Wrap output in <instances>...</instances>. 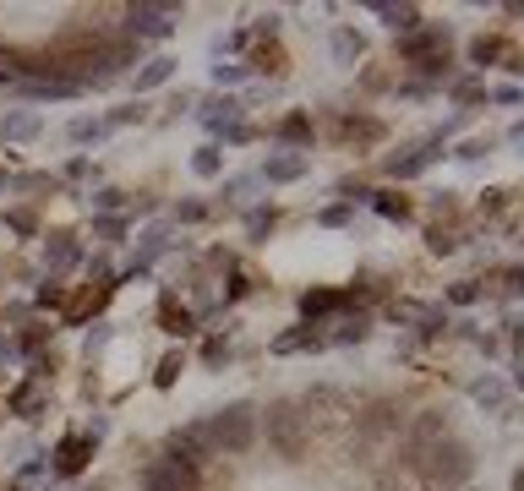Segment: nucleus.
Listing matches in <instances>:
<instances>
[{"label":"nucleus","instance_id":"55","mask_svg":"<svg viewBox=\"0 0 524 491\" xmlns=\"http://www.w3.org/2000/svg\"><path fill=\"white\" fill-rule=\"evenodd\" d=\"M224 142H230V148H241V142H252V126H246V120H241V126H230V131H224Z\"/></svg>","mask_w":524,"mask_h":491},{"label":"nucleus","instance_id":"43","mask_svg":"<svg viewBox=\"0 0 524 491\" xmlns=\"http://www.w3.org/2000/svg\"><path fill=\"white\" fill-rule=\"evenodd\" d=\"M104 344H109V322H93V328H87V339H82V355H98Z\"/></svg>","mask_w":524,"mask_h":491},{"label":"nucleus","instance_id":"6","mask_svg":"<svg viewBox=\"0 0 524 491\" xmlns=\"http://www.w3.org/2000/svg\"><path fill=\"white\" fill-rule=\"evenodd\" d=\"M197 486H202V476L180 459H170V454L142 470V491H197Z\"/></svg>","mask_w":524,"mask_h":491},{"label":"nucleus","instance_id":"57","mask_svg":"<svg viewBox=\"0 0 524 491\" xmlns=\"http://www.w3.org/2000/svg\"><path fill=\"white\" fill-rule=\"evenodd\" d=\"M0 355H11V339H0Z\"/></svg>","mask_w":524,"mask_h":491},{"label":"nucleus","instance_id":"42","mask_svg":"<svg viewBox=\"0 0 524 491\" xmlns=\"http://www.w3.org/2000/svg\"><path fill=\"white\" fill-rule=\"evenodd\" d=\"M175 219H180V224H202V219H208V202H197V197H186V202L175 208Z\"/></svg>","mask_w":524,"mask_h":491},{"label":"nucleus","instance_id":"18","mask_svg":"<svg viewBox=\"0 0 524 491\" xmlns=\"http://www.w3.org/2000/svg\"><path fill=\"white\" fill-rule=\"evenodd\" d=\"M44 131V120L33 115V109H11V115H0V142H33Z\"/></svg>","mask_w":524,"mask_h":491},{"label":"nucleus","instance_id":"40","mask_svg":"<svg viewBox=\"0 0 524 491\" xmlns=\"http://www.w3.org/2000/svg\"><path fill=\"white\" fill-rule=\"evenodd\" d=\"M241 77H246V60H219V66H213V82H219V87H224V82H241Z\"/></svg>","mask_w":524,"mask_h":491},{"label":"nucleus","instance_id":"35","mask_svg":"<svg viewBox=\"0 0 524 491\" xmlns=\"http://www.w3.org/2000/svg\"><path fill=\"white\" fill-rule=\"evenodd\" d=\"M257 186H262V180H257V175H230V180H224V191H219V197H230V202H246V197H252V191H257Z\"/></svg>","mask_w":524,"mask_h":491},{"label":"nucleus","instance_id":"13","mask_svg":"<svg viewBox=\"0 0 524 491\" xmlns=\"http://www.w3.org/2000/svg\"><path fill=\"white\" fill-rule=\"evenodd\" d=\"M323 344H328V333H317V322H301V328L273 339V355H306V350H323Z\"/></svg>","mask_w":524,"mask_h":491},{"label":"nucleus","instance_id":"49","mask_svg":"<svg viewBox=\"0 0 524 491\" xmlns=\"http://www.w3.org/2000/svg\"><path fill=\"white\" fill-rule=\"evenodd\" d=\"M93 202H98V213H115V208H126V191H115V186H104V191H98Z\"/></svg>","mask_w":524,"mask_h":491},{"label":"nucleus","instance_id":"15","mask_svg":"<svg viewBox=\"0 0 524 491\" xmlns=\"http://www.w3.org/2000/svg\"><path fill=\"white\" fill-rule=\"evenodd\" d=\"M241 115H246V104H241V98H230V93L202 104V126H208V131H230V126H241Z\"/></svg>","mask_w":524,"mask_h":491},{"label":"nucleus","instance_id":"32","mask_svg":"<svg viewBox=\"0 0 524 491\" xmlns=\"http://www.w3.org/2000/svg\"><path fill=\"white\" fill-rule=\"evenodd\" d=\"M448 93H454V104H481V98H487V82L459 77V82H448Z\"/></svg>","mask_w":524,"mask_h":491},{"label":"nucleus","instance_id":"21","mask_svg":"<svg viewBox=\"0 0 524 491\" xmlns=\"http://www.w3.org/2000/svg\"><path fill=\"white\" fill-rule=\"evenodd\" d=\"M279 142H284V153L306 148V142H312V115H301V109L284 115V120H279Z\"/></svg>","mask_w":524,"mask_h":491},{"label":"nucleus","instance_id":"12","mask_svg":"<svg viewBox=\"0 0 524 491\" xmlns=\"http://www.w3.org/2000/svg\"><path fill=\"white\" fill-rule=\"evenodd\" d=\"M77 262H82V246H77L71 235H49V246H44V268H49V279L71 273Z\"/></svg>","mask_w":524,"mask_h":491},{"label":"nucleus","instance_id":"25","mask_svg":"<svg viewBox=\"0 0 524 491\" xmlns=\"http://www.w3.org/2000/svg\"><path fill=\"white\" fill-rule=\"evenodd\" d=\"M339 137H344V142H377V137H383V120H366V115H344V120H339Z\"/></svg>","mask_w":524,"mask_h":491},{"label":"nucleus","instance_id":"33","mask_svg":"<svg viewBox=\"0 0 524 491\" xmlns=\"http://www.w3.org/2000/svg\"><path fill=\"white\" fill-rule=\"evenodd\" d=\"M126 235V219H115V213H98L93 219V240H104V246H115Z\"/></svg>","mask_w":524,"mask_h":491},{"label":"nucleus","instance_id":"5","mask_svg":"<svg viewBox=\"0 0 524 491\" xmlns=\"http://www.w3.org/2000/svg\"><path fill=\"white\" fill-rule=\"evenodd\" d=\"M120 16H126V38H170L175 22H180V5H148V0H137Z\"/></svg>","mask_w":524,"mask_h":491},{"label":"nucleus","instance_id":"8","mask_svg":"<svg viewBox=\"0 0 524 491\" xmlns=\"http://www.w3.org/2000/svg\"><path fill=\"white\" fill-rule=\"evenodd\" d=\"M437 148H443V137H426V142H416V148L394 153V159H388V175H394V180H410V175H421V169L437 159Z\"/></svg>","mask_w":524,"mask_h":491},{"label":"nucleus","instance_id":"34","mask_svg":"<svg viewBox=\"0 0 524 491\" xmlns=\"http://www.w3.org/2000/svg\"><path fill=\"white\" fill-rule=\"evenodd\" d=\"M246 71H284V55H279V44H262V49L246 60Z\"/></svg>","mask_w":524,"mask_h":491},{"label":"nucleus","instance_id":"50","mask_svg":"<svg viewBox=\"0 0 524 491\" xmlns=\"http://www.w3.org/2000/svg\"><path fill=\"white\" fill-rule=\"evenodd\" d=\"M38 306H66V284H60V279H49V284L38 290Z\"/></svg>","mask_w":524,"mask_h":491},{"label":"nucleus","instance_id":"54","mask_svg":"<svg viewBox=\"0 0 524 491\" xmlns=\"http://www.w3.org/2000/svg\"><path fill=\"white\" fill-rule=\"evenodd\" d=\"M191 104H197V93H191V87H180V93H170V109H175V115H180V109H191Z\"/></svg>","mask_w":524,"mask_h":491},{"label":"nucleus","instance_id":"7","mask_svg":"<svg viewBox=\"0 0 524 491\" xmlns=\"http://www.w3.org/2000/svg\"><path fill=\"white\" fill-rule=\"evenodd\" d=\"M170 459H180V465L202 470V465H208V459H219V454H213V443H208V432H202V426H180V432H170Z\"/></svg>","mask_w":524,"mask_h":491},{"label":"nucleus","instance_id":"14","mask_svg":"<svg viewBox=\"0 0 524 491\" xmlns=\"http://www.w3.org/2000/svg\"><path fill=\"white\" fill-rule=\"evenodd\" d=\"M492 60H509V71H519V55H514V44H503L498 33H481V38L470 44V66H492Z\"/></svg>","mask_w":524,"mask_h":491},{"label":"nucleus","instance_id":"52","mask_svg":"<svg viewBox=\"0 0 524 491\" xmlns=\"http://www.w3.org/2000/svg\"><path fill=\"white\" fill-rule=\"evenodd\" d=\"M503 208H509V191H487L481 197V213H503Z\"/></svg>","mask_w":524,"mask_h":491},{"label":"nucleus","instance_id":"41","mask_svg":"<svg viewBox=\"0 0 524 491\" xmlns=\"http://www.w3.org/2000/svg\"><path fill=\"white\" fill-rule=\"evenodd\" d=\"M104 137V120H71V142H98Z\"/></svg>","mask_w":524,"mask_h":491},{"label":"nucleus","instance_id":"45","mask_svg":"<svg viewBox=\"0 0 524 491\" xmlns=\"http://www.w3.org/2000/svg\"><path fill=\"white\" fill-rule=\"evenodd\" d=\"M317 224H328V230L350 224V202H334V208H323V213H317Z\"/></svg>","mask_w":524,"mask_h":491},{"label":"nucleus","instance_id":"46","mask_svg":"<svg viewBox=\"0 0 524 491\" xmlns=\"http://www.w3.org/2000/svg\"><path fill=\"white\" fill-rule=\"evenodd\" d=\"M202 361H208V366H224V361H230V339H208V344H202Z\"/></svg>","mask_w":524,"mask_h":491},{"label":"nucleus","instance_id":"31","mask_svg":"<svg viewBox=\"0 0 524 491\" xmlns=\"http://www.w3.org/2000/svg\"><path fill=\"white\" fill-rule=\"evenodd\" d=\"M49 333H55V328H44V322H27V328H22V339H16V344H11V350H16V355H38V350H44V339H49Z\"/></svg>","mask_w":524,"mask_h":491},{"label":"nucleus","instance_id":"36","mask_svg":"<svg viewBox=\"0 0 524 491\" xmlns=\"http://www.w3.org/2000/svg\"><path fill=\"white\" fill-rule=\"evenodd\" d=\"M426 246H432L437 257H448V251H459V235H454V230H443V224H432V230H426Z\"/></svg>","mask_w":524,"mask_h":491},{"label":"nucleus","instance_id":"56","mask_svg":"<svg viewBox=\"0 0 524 491\" xmlns=\"http://www.w3.org/2000/svg\"><path fill=\"white\" fill-rule=\"evenodd\" d=\"M0 191H11V175H5V169H0Z\"/></svg>","mask_w":524,"mask_h":491},{"label":"nucleus","instance_id":"2","mask_svg":"<svg viewBox=\"0 0 524 491\" xmlns=\"http://www.w3.org/2000/svg\"><path fill=\"white\" fill-rule=\"evenodd\" d=\"M202 432H208L213 454H246V448L257 443V410H252L246 399H241V404H224L219 415L202 421Z\"/></svg>","mask_w":524,"mask_h":491},{"label":"nucleus","instance_id":"48","mask_svg":"<svg viewBox=\"0 0 524 491\" xmlns=\"http://www.w3.org/2000/svg\"><path fill=\"white\" fill-rule=\"evenodd\" d=\"M11 186H16V191H55V180H49V175H16Z\"/></svg>","mask_w":524,"mask_h":491},{"label":"nucleus","instance_id":"22","mask_svg":"<svg viewBox=\"0 0 524 491\" xmlns=\"http://www.w3.org/2000/svg\"><path fill=\"white\" fill-rule=\"evenodd\" d=\"M361 55H366V38H361L355 27H334V60H339V66H355Z\"/></svg>","mask_w":524,"mask_h":491},{"label":"nucleus","instance_id":"16","mask_svg":"<svg viewBox=\"0 0 524 491\" xmlns=\"http://www.w3.org/2000/svg\"><path fill=\"white\" fill-rule=\"evenodd\" d=\"M159 328H164V333H175V339H186V333L197 328V312H191V306H180L175 295H164V301H159Z\"/></svg>","mask_w":524,"mask_h":491},{"label":"nucleus","instance_id":"37","mask_svg":"<svg viewBox=\"0 0 524 491\" xmlns=\"http://www.w3.org/2000/svg\"><path fill=\"white\" fill-rule=\"evenodd\" d=\"M476 301H481V279H459L448 290V306H476Z\"/></svg>","mask_w":524,"mask_h":491},{"label":"nucleus","instance_id":"53","mask_svg":"<svg viewBox=\"0 0 524 491\" xmlns=\"http://www.w3.org/2000/svg\"><path fill=\"white\" fill-rule=\"evenodd\" d=\"M487 98H498V104H519V87H514V82H503V87H492Z\"/></svg>","mask_w":524,"mask_h":491},{"label":"nucleus","instance_id":"30","mask_svg":"<svg viewBox=\"0 0 524 491\" xmlns=\"http://www.w3.org/2000/svg\"><path fill=\"white\" fill-rule=\"evenodd\" d=\"M273 224H279V213H273V208H252V213H246V235H252V240H268V235H273Z\"/></svg>","mask_w":524,"mask_h":491},{"label":"nucleus","instance_id":"19","mask_svg":"<svg viewBox=\"0 0 524 491\" xmlns=\"http://www.w3.org/2000/svg\"><path fill=\"white\" fill-rule=\"evenodd\" d=\"M470 399H476L487 415H509V383H503V377H481V383L470 388Z\"/></svg>","mask_w":524,"mask_h":491},{"label":"nucleus","instance_id":"39","mask_svg":"<svg viewBox=\"0 0 524 491\" xmlns=\"http://www.w3.org/2000/svg\"><path fill=\"white\" fill-rule=\"evenodd\" d=\"M246 295H252V273L230 268V284H224V301H246Z\"/></svg>","mask_w":524,"mask_h":491},{"label":"nucleus","instance_id":"28","mask_svg":"<svg viewBox=\"0 0 524 491\" xmlns=\"http://www.w3.org/2000/svg\"><path fill=\"white\" fill-rule=\"evenodd\" d=\"M191 175H202V180H213V175H224V148H219V142H208V148H197V153H191Z\"/></svg>","mask_w":524,"mask_h":491},{"label":"nucleus","instance_id":"11","mask_svg":"<svg viewBox=\"0 0 524 491\" xmlns=\"http://www.w3.org/2000/svg\"><path fill=\"white\" fill-rule=\"evenodd\" d=\"M306 175V153H268V164L257 169V180H273V186H290Z\"/></svg>","mask_w":524,"mask_h":491},{"label":"nucleus","instance_id":"3","mask_svg":"<svg viewBox=\"0 0 524 491\" xmlns=\"http://www.w3.org/2000/svg\"><path fill=\"white\" fill-rule=\"evenodd\" d=\"M399 55H405V66H416V71H426V77H448V27H416V33H405V44H399Z\"/></svg>","mask_w":524,"mask_h":491},{"label":"nucleus","instance_id":"29","mask_svg":"<svg viewBox=\"0 0 524 491\" xmlns=\"http://www.w3.org/2000/svg\"><path fill=\"white\" fill-rule=\"evenodd\" d=\"M366 202H372L383 219H399V224L410 219V202H405V197H394V191H366Z\"/></svg>","mask_w":524,"mask_h":491},{"label":"nucleus","instance_id":"17","mask_svg":"<svg viewBox=\"0 0 524 491\" xmlns=\"http://www.w3.org/2000/svg\"><path fill=\"white\" fill-rule=\"evenodd\" d=\"M437 437H454L448 410H421V421L410 426V443H416V448H426V443H437Z\"/></svg>","mask_w":524,"mask_h":491},{"label":"nucleus","instance_id":"1","mask_svg":"<svg viewBox=\"0 0 524 491\" xmlns=\"http://www.w3.org/2000/svg\"><path fill=\"white\" fill-rule=\"evenodd\" d=\"M405 454H410V470H421L437 491L470 486V476H476V448H470L465 437H437V443H426V448L410 443Z\"/></svg>","mask_w":524,"mask_h":491},{"label":"nucleus","instance_id":"20","mask_svg":"<svg viewBox=\"0 0 524 491\" xmlns=\"http://www.w3.org/2000/svg\"><path fill=\"white\" fill-rule=\"evenodd\" d=\"M344 301H350V295H339V290H306V295H301V312H306V322H317V317H334Z\"/></svg>","mask_w":524,"mask_h":491},{"label":"nucleus","instance_id":"4","mask_svg":"<svg viewBox=\"0 0 524 491\" xmlns=\"http://www.w3.org/2000/svg\"><path fill=\"white\" fill-rule=\"evenodd\" d=\"M268 443H273L284 459H301V454H306V415H301L295 399H279V404L268 410Z\"/></svg>","mask_w":524,"mask_h":491},{"label":"nucleus","instance_id":"23","mask_svg":"<svg viewBox=\"0 0 524 491\" xmlns=\"http://www.w3.org/2000/svg\"><path fill=\"white\" fill-rule=\"evenodd\" d=\"M366 333H372V312H355V317H339L328 339H334V344H361Z\"/></svg>","mask_w":524,"mask_h":491},{"label":"nucleus","instance_id":"9","mask_svg":"<svg viewBox=\"0 0 524 491\" xmlns=\"http://www.w3.org/2000/svg\"><path fill=\"white\" fill-rule=\"evenodd\" d=\"M87 459H93V443H87L82 432H71V437H60V443H55V454H49V470H55V476H77Z\"/></svg>","mask_w":524,"mask_h":491},{"label":"nucleus","instance_id":"38","mask_svg":"<svg viewBox=\"0 0 524 491\" xmlns=\"http://www.w3.org/2000/svg\"><path fill=\"white\" fill-rule=\"evenodd\" d=\"M5 230H16V235H33V230H38L33 208H11V213H5Z\"/></svg>","mask_w":524,"mask_h":491},{"label":"nucleus","instance_id":"26","mask_svg":"<svg viewBox=\"0 0 524 491\" xmlns=\"http://www.w3.org/2000/svg\"><path fill=\"white\" fill-rule=\"evenodd\" d=\"M109 290H115V284H98V290H82L77 301H66V317H71V322H82V317H93V312H98V306L109 301Z\"/></svg>","mask_w":524,"mask_h":491},{"label":"nucleus","instance_id":"51","mask_svg":"<svg viewBox=\"0 0 524 491\" xmlns=\"http://www.w3.org/2000/svg\"><path fill=\"white\" fill-rule=\"evenodd\" d=\"M131 120H142V109H137V104H120V109L109 115V126H131Z\"/></svg>","mask_w":524,"mask_h":491},{"label":"nucleus","instance_id":"24","mask_svg":"<svg viewBox=\"0 0 524 491\" xmlns=\"http://www.w3.org/2000/svg\"><path fill=\"white\" fill-rule=\"evenodd\" d=\"M372 11H377L388 27H399V33H416V27H421V11H416V5H383V0H372Z\"/></svg>","mask_w":524,"mask_h":491},{"label":"nucleus","instance_id":"44","mask_svg":"<svg viewBox=\"0 0 524 491\" xmlns=\"http://www.w3.org/2000/svg\"><path fill=\"white\" fill-rule=\"evenodd\" d=\"M175 377H180V355H164L159 372H153V383H159V388H175Z\"/></svg>","mask_w":524,"mask_h":491},{"label":"nucleus","instance_id":"10","mask_svg":"<svg viewBox=\"0 0 524 491\" xmlns=\"http://www.w3.org/2000/svg\"><path fill=\"white\" fill-rule=\"evenodd\" d=\"M44 404H49V394H44V383L33 377V383H16L11 388V399H5V410L11 415H22V421H38L44 415Z\"/></svg>","mask_w":524,"mask_h":491},{"label":"nucleus","instance_id":"47","mask_svg":"<svg viewBox=\"0 0 524 491\" xmlns=\"http://www.w3.org/2000/svg\"><path fill=\"white\" fill-rule=\"evenodd\" d=\"M481 153H492V137H470V142H465L454 159H465V164H470V159H481Z\"/></svg>","mask_w":524,"mask_h":491},{"label":"nucleus","instance_id":"27","mask_svg":"<svg viewBox=\"0 0 524 491\" xmlns=\"http://www.w3.org/2000/svg\"><path fill=\"white\" fill-rule=\"evenodd\" d=\"M170 77H175V60H170V55H159V60H148V66L137 71V93H148V87H164Z\"/></svg>","mask_w":524,"mask_h":491}]
</instances>
